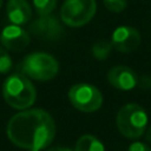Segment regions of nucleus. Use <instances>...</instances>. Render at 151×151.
I'll return each instance as SVG.
<instances>
[{
	"instance_id": "nucleus-1",
	"label": "nucleus",
	"mask_w": 151,
	"mask_h": 151,
	"mask_svg": "<svg viewBox=\"0 0 151 151\" xmlns=\"http://www.w3.org/2000/svg\"><path fill=\"white\" fill-rule=\"evenodd\" d=\"M55 123L52 116L42 109L22 110L7 123L8 139L18 147L44 150L54 139Z\"/></svg>"
},
{
	"instance_id": "nucleus-2",
	"label": "nucleus",
	"mask_w": 151,
	"mask_h": 151,
	"mask_svg": "<svg viewBox=\"0 0 151 151\" xmlns=\"http://www.w3.org/2000/svg\"><path fill=\"white\" fill-rule=\"evenodd\" d=\"M2 96L5 101L15 110L31 107L37 98L34 85L24 73L9 74L2 84Z\"/></svg>"
},
{
	"instance_id": "nucleus-3",
	"label": "nucleus",
	"mask_w": 151,
	"mask_h": 151,
	"mask_svg": "<svg viewBox=\"0 0 151 151\" xmlns=\"http://www.w3.org/2000/svg\"><path fill=\"white\" fill-rule=\"evenodd\" d=\"M116 124L124 137L129 139H137L145 132L147 113L140 105L129 103L119 109L116 117Z\"/></svg>"
},
{
	"instance_id": "nucleus-4",
	"label": "nucleus",
	"mask_w": 151,
	"mask_h": 151,
	"mask_svg": "<svg viewBox=\"0 0 151 151\" xmlns=\"http://www.w3.org/2000/svg\"><path fill=\"white\" fill-rule=\"evenodd\" d=\"M21 73L39 81L53 79L59 72L57 59L45 52H33L26 55L20 64Z\"/></svg>"
},
{
	"instance_id": "nucleus-5",
	"label": "nucleus",
	"mask_w": 151,
	"mask_h": 151,
	"mask_svg": "<svg viewBox=\"0 0 151 151\" xmlns=\"http://www.w3.org/2000/svg\"><path fill=\"white\" fill-rule=\"evenodd\" d=\"M96 11V0H65L60 9V18L66 26L81 27L92 20Z\"/></svg>"
},
{
	"instance_id": "nucleus-6",
	"label": "nucleus",
	"mask_w": 151,
	"mask_h": 151,
	"mask_svg": "<svg viewBox=\"0 0 151 151\" xmlns=\"http://www.w3.org/2000/svg\"><path fill=\"white\" fill-rule=\"evenodd\" d=\"M68 99L71 104L81 112H94L99 110L103 104L101 92L94 85L87 83H79L71 86Z\"/></svg>"
},
{
	"instance_id": "nucleus-7",
	"label": "nucleus",
	"mask_w": 151,
	"mask_h": 151,
	"mask_svg": "<svg viewBox=\"0 0 151 151\" xmlns=\"http://www.w3.org/2000/svg\"><path fill=\"white\" fill-rule=\"evenodd\" d=\"M29 32L41 40L53 41L64 34V27L57 17L48 14L34 20L29 26Z\"/></svg>"
},
{
	"instance_id": "nucleus-8",
	"label": "nucleus",
	"mask_w": 151,
	"mask_h": 151,
	"mask_svg": "<svg viewBox=\"0 0 151 151\" xmlns=\"http://www.w3.org/2000/svg\"><path fill=\"white\" fill-rule=\"evenodd\" d=\"M112 47L122 53H131L140 44L139 32L131 26H119L117 27L111 37Z\"/></svg>"
},
{
	"instance_id": "nucleus-9",
	"label": "nucleus",
	"mask_w": 151,
	"mask_h": 151,
	"mask_svg": "<svg viewBox=\"0 0 151 151\" xmlns=\"http://www.w3.org/2000/svg\"><path fill=\"white\" fill-rule=\"evenodd\" d=\"M29 34L18 25L6 26L0 35V41L8 51L19 52L25 50L29 45Z\"/></svg>"
},
{
	"instance_id": "nucleus-10",
	"label": "nucleus",
	"mask_w": 151,
	"mask_h": 151,
	"mask_svg": "<svg viewBox=\"0 0 151 151\" xmlns=\"http://www.w3.org/2000/svg\"><path fill=\"white\" fill-rule=\"evenodd\" d=\"M107 80L117 90L130 91L137 86L138 76L132 68L124 65H117L107 72Z\"/></svg>"
},
{
	"instance_id": "nucleus-11",
	"label": "nucleus",
	"mask_w": 151,
	"mask_h": 151,
	"mask_svg": "<svg viewBox=\"0 0 151 151\" xmlns=\"http://www.w3.org/2000/svg\"><path fill=\"white\" fill-rule=\"evenodd\" d=\"M7 17L13 25L24 26L32 18V8L26 0H8Z\"/></svg>"
},
{
	"instance_id": "nucleus-12",
	"label": "nucleus",
	"mask_w": 151,
	"mask_h": 151,
	"mask_svg": "<svg viewBox=\"0 0 151 151\" xmlns=\"http://www.w3.org/2000/svg\"><path fill=\"white\" fill-rule=\"evenodd\" d=\"M74 151H105L103 143L92 134H83L76 143Z\"/></svg>"
},
{
	"instance_id": "nucleus-13",
	"label": "nucleus",
	"mask_w": 151,
	"mask_h": 151,
	"mask_svg": "<svg viewBox=\"0 0 151 151\" xmlns=\"http://www.w3.org/2000/svg\"><path fill=\"white\" fill-rule=\"evenodd\" d=\"M112 51V44L111 41L100 40L94 42L92 46V55L98 60H105Z\"/></svg>"
},
{
	"instance_id": "nucleus-14",
	"label": "nucleus",
	"mask_w": 151,
	"mask_h": 151,
	"mask_svg": "<svg viewBox=\"0 0 151 151\" xmlns=\"http://www.w3.org/2000/svg\"><path fill=\"white\" fill-rule=\"evenodd\" d=\"M33 5L39 17L48 15L54 11L57 6V0H33Z\"/></svg>"
},
{
	"instance_id": "nucleus-15",
	"label": "nucleus",
	"mask_w": 151,
	"mask_h": 151,
	"mask_svg": "<svg viewBox=\"0 0 151 151\" xmlns=\"http://www.w3.org/2000/svg\"><path fill=\"white\" fill-rule=\"evenodd\" d=\"M104 6L114 13H119L124 11L127 6V0H103Z\"/></svg>"
},
{
	"instance_id": "nucleus-16",
	"label": "nucleus",
	"mask_w": 151,
	"mask_h": 151,
	"mask_svg": "<svg viewBox=\"0 0 151 151\" xmlns=\"http://www.w3.org/2000/svg\"><path fill=\"white\" fill-rule=\"evenodd\" d=\"M12 68V58L8 52L0 47V74L7 73Z\"/></svg>"
},
{
	"instance_id": "nucleus-17",
	"label": "nucleus",
	"mask_w": 151,
	"mask_h": 151,
	"mask_svg": "<svg viewBox=\"0 0 151 151\" xmlns=\"http://www.w3.org/2000/svg\"><path fill=\"white\" fill-rule=\"evenodd\" d=\"M129 151H151V147L147 146L145 143L134 142L129 146Z\"/></svg>"
},
{
	"instance_id": "nucleus-18",
	"label": "nucleus",
	"mask_w": 151,
	"mask_h": 151,
	"mask_svg": "<svg viewBox=\"0 0 151 151\" xmlns=\"http://www.w3.org/2000/svg\"><path fill=\"white\" fill-rule=\"evenodd\" d=\"M47 151H72V150L68 147H63V146H53V147H50Z\"/></svg>"
},
{
	"instance_id": "nucleus-19",
	"label": "nucleus",
	"mask_w": 151,
	"mask_h": 151,
	"mask_svg": "<svg viewBox=\"0 0 151 151\" xmlns=\"http://www.w3.org/2000/svg\"><path fill=\"white\" fill-rule=\"evenodd\" d=\"M145 139H146L149 143H151V126L147 129V131H146V133H145Z\"/></svg>"
},
{
	"instance_id": "nucleus-20",
	"label": "nucleus",
	"mask_w": 151,
	"mask_h": 151,
	"mask_svg": "<svg viewBox=\"0 0 151 151\" xmlns=\"http://www.w3.org/2000/svg\"><path fill=\"white\" fill-rule=\"evenodd\" d=\"M1 4H2V0H0V8H1Z\"/></svg>"
},
{
	"instance_id": "nucleus-21",
	"label": "nucleus",
	"mask_w": 151,
	"mask_h": 151,
	"mask_svg": "<svg viewBox=\"0 0 151 151\" xmlns=\"http://www.w3.org/2000/svg\"><path fill=\"white\" fill-rule=\"evenodd\" d=\"M29 151H39V150H29Z\"/></svg>"
}]
</instances>
